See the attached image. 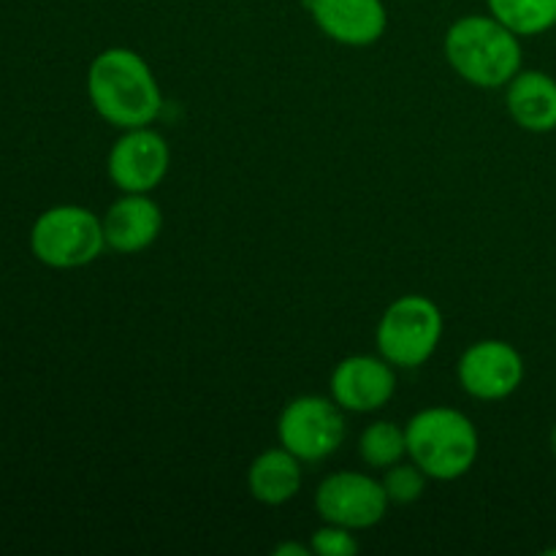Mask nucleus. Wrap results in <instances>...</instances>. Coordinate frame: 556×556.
I'll return each instance as SVG.
<instances>
[{
    "label": "nucleus",
    "mask_w": 556,
    "mask_h": 556,
    "mask_svg": "<svg viewBox=\"0 0 556 556\" xmlns=\"http://www.w3.org/2000/svg\"><path fill=\"white\" fill-rule=\"evenodd\" d=\"M309 548H313L315 556H353L358 554V541L348 527L324 521V527L315 530L313 538H309Z\"/></svg>",
    "instance_id": "a211bd4d"
},
{
    "label": "nucleus",
    "mask_w": 556,
    "mask_h": 556,
    "mask_svg": "<svg viewBox=\"0 0 556 556\" xmlns=\"http://www.w3.org/2000/svg\"><path fill=\"white\" fill-rule=\"evenodd\" d=\"M548 556H556V548H548V552H546Z\"/></svg>",
    "instance_id": "412c9836"
},
{
    "label": "nucleus",
    "mask_w": 556,
    "mask_h": 556,
    "mask_svg": "<svg viewBox=\"0 0 556 556\" xmlns=\"http://www.w3.org/2000/svg\"><path fill=\"white\" fill-rule=\"evenodd\" d=\"M505 106L519 128L552 134L556 130V79L546 71H519L508 81Z\"/></svg>",
    "instance_id": "ddd939ff"
},
{
    "label": "nucleus",
    "mask_w": 556,
    "mask_h": 556,
    "mask_svg": "<svg viewBox=\"0 0 556 556\" xmlns=\"http://www.w3.org/2000/svg\"><path fill=\"white\" fill-rule=\"evenodd\" d=\"M324 36L342 47H372L389 27L383 0H302Z\"/></svg>",
    "instance_id": "9b49d317"
},
{
    "label": "nucleus",
    "mask_w": 556,
    "mask_h": 556,
    "mask_svg": "<svg viewBox=\"0 0 556 556\" xmlns=\"http://www.w3.org/2000/svg\"><path fill=\"white\" fill-rule=\"evenodd\" d=\"M489 14L521 38L543 36L556 27V0H486Z\"/></svg>",
    "instance_id": "2eb2a0df"
},
{
    "label": "nucleus",
    "mask_w": 556,
    "mask_h": 556,
    "mask_svg": "<svg viewBox=\"0 0 556 556\" xmlns=\"http://www.w3.org/2000/svg\"><path fill=\"white\" fill-rule=\"evenodd\" d=\"M101 220L106 248L119 255H134L152 248L161 237L163 212L150 193H123V199L114 201Z\"/></svg>",
    "instance_id": "f8f14e48"
},
{
    "label": "nucleus",
    "mask_w": 556,
    "mask_h": 556,
    "mask_svg": "<svg viewBox=\"0 0 556 556\" xmlns=\"http://www.w3.org/2000/svg\"><path fill=\"white\" fill-rule=\"evenodd\" d=\"M358 456L375 470H389L407 456L405 427L394 421H375L358 438Z\"/></svg>",
    "instance_id": "dca6fc26"
},
{
    "label": "nucleus",
    "mask_w": 556,
    "mask_h": 556,
    "mask_svg": "<svg viewBox=\"0 0 556 556\" xmlns=\"http://www.w3.org/2000/svg\"><path fill=\"white\" fill-rule=\"evenodd\" d=\"M331 400L345 413H378L394 400V364L383 356H348L334 367L329 380Z\"/></svg>",
    "instance_id": "9d476101"
},
{
    "label": "nucleus",
    "mask_w": 556,
    "mask_h": 556,
    "mask_svg": "<svg viewBox=\"0 0 556 556\" xmlns=\"http://www.w3.org/2000/svg\"><path fill=\"white\" fill-rule=\"evenodd\" d=\"M334 400L326 396H296L288 402L277 421V438L282 448L302 462H324L345 440V416Z\"/></svg>",
    "instance_id": "423d86ee"
},
{
    "label": "nucleus",
    "mask_w": 556,
    "mask_h": 556,
    "mask_svg": "<svg viewBox=\"0 0 556 556\" xmlns=\"http://www.w3.org/2000/svg\"><path fill=\"white\" fill-rule=\"evenodd\" d=\"M459 383L472 400H508L525 383V358L510 342L481 340L459 358Z\"/></svg>",
    "instance_id": "1a4fd4ad"
},
{
    "label": "nucleus",
    "mask_w": 556,
    "mask_h": 556,
    "mask_svg": "<svg viewBox=\"0 0 556 556\" xmlns=\"http://www.w3.org/2000/svg\"><path fill=\"white\" fill-rule=\"evenodd\" d=\"M552 451H554V456H556V427L552 429Z\"/></svg>",
    "instance_id": "aec40b11"
},
{
    "label": "nucleus",
    "mask_w": 556,
    "mask_h": 556,
    "mask_svg": "<svg viewBox=\"0 0 556 556\" xmlns=\"http://www.w3.org/2000/svg\"><path fill=\"white\" fill-rule=\"evenodd\" d=\"M315 510L329 525H340L358 532L369 530L386 519L389 497H386L383 483L369 478L367 472H331L315 489Z\"/></svg>",
    "instance_id": "0eeeda50"
},
{
    "label": "nucleus",
    "mask_w": 556,
    "mask_h": 556,
    "mask_svg": "<svg viewBox=\"0 0 556 556\" xmlns=\"http://www.w3.org/2000/svg\"><path fill=\"white\" fill-rule=\"evenodd\" d=\"M277 556H309L313 554V548L309 546H302V543H280V546L275 548Z\"/></svg>",
    "instance_id": "6ab92c4d"
},
{
    "label": "nucleus",
    "mask_w": 556,
    "mask_h": 556,
    "mask_svg": "<svg viewBox=\"0 0 556 556\" xmlns=\"http://www.w3.org/2000/svg\"><path fill=\"white\" fill-rule=\"evenodd\" d=\"M427 481L429 476L416 465V462H410V465L396 462V465H391L389 470H386V476L380 478V483H383L386 489V497H389V503L396 505H410L416 503V500H421L424 492H427Z\"/></svg>",
    "instance_id": "f3484780"
},
{
    "label": "nucleus",
    "mask_w": 556,
    "mask_h": 556,
    "mask_svg": "<svg viewBox=\"0 0 556 556\" xmlns=\"http://www.w3.org/2000/svg\"><path fill=\"white\" fill-rule=\"evenodd\" d=\"M445 60L467 85L497 90L508 87L521 71V36L492 14H470L448 27L443 41Z\"/></svg>",
    "instance_id": "f03ea898"
},
{
    "label": "nucleus",
    "mask_w": 556,
    "mask_h": 556,
    "mask_svg": "<svg viewBox=\"0 0 556 556\" xmlns=\"http://www.w3.org/2000/svg\"><path fill=\"white\" fill-rule=\"evenodd\" d=\"M302 465L288 448H269L253 459L248 470V489L264 505H286L302 489Z\"/></svg>",
    "instance_id": "4468645a"
},
{
    "label": "nucleus",
    "mask_w": 556,
    "mask_h": 556,
    "mask_svg": "<svg viewBox=\"0 0 556 556\" xmlns=\"http://www.w3.org/2000/svg\"><path fill=\"white\" fill-rule=\"evenodd\" d=\"M92 109L119 130L144 128L161 117L163 92L155 74L134 49L112 47L92 58L87 68Z\"/></svg>",
    "instance_id": "f257e3e1"
},
{
    "label": "nucleus",
    "mask_w": 556,
    "mask_h": 556,
    "mask_svg": "<svg viewBox=\"0 0 556 556\" xmlns=\"http://www.w3.org/2000/svg\"><path fill=\"white\" fill-rule=\"evenodd\" d=\"M103 250V220L87 206H49L30 228V253L49 269H79L92 264Z\"/></svg>",
    "instance_id": "20e7f679"
},
{
    "label": "nucleus",
    "mask_w": 556,
    "mask_h": 556,
    "mask_svg": "<svg viewBox=\"0 0 556 556\" xmlns=\"http://www.w3.org/2000/svg\"><path fill=\"white\" fill-rule=\"evenodd\" d=\"M443 340V313L432 299L421 293L400 296L380 315L375 342L378 353L400 369L427 364Z\"/></svg>",
    "instance_id": "39448f33"
},
{
    "label": "nucleus",
    "mask_w": 556,
    "mask_h": 556,
    "mask_svg": "<svg viewBox=\"0 0 556 556\" xmlns=\"http://www.w3.org/2000/svg\"><path fill=\"white\" fill-rule=\"evenodd\" d=\"M168 166H172V150L150 125L123 130L106 157L109 179L123 193H152L166 179Z\"/></svg>",
    "instance_id": "6e6552de"
},
{
    "label": "nucleus",
    "mask_w": 556,
    "mask_h": 556,
    "mask_svg": "<svg viewBox=\"0 0 556 556\" xmlns=\"http://www.w3.org/2000/svg\"><path fill=\"white\" fill-rule=\"evenodd\" d=\"M407 456L432 481H456L472 470L481 451L478 429L454 407H427L405 427Z\"/></svg>",
    "instance_id": "7ed1b4c3"
}]
</instances>
